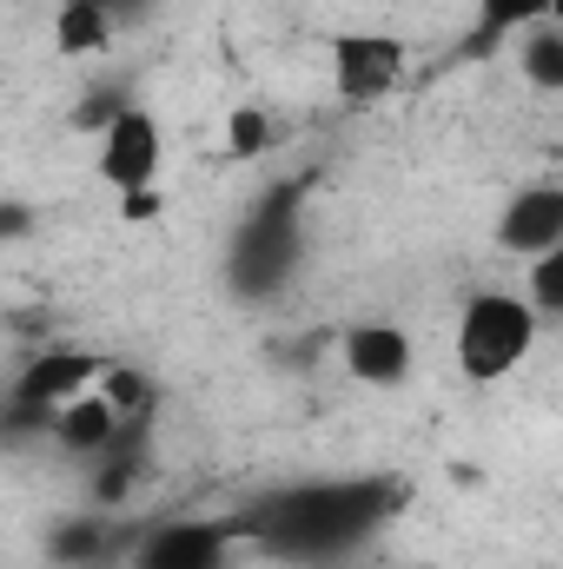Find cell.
I'll return each instance as SVG.
<instances>
[{
  "label": "cell",
  "instance_id": "obj_13",
  "mask_svg": "<svg viewBox=\"0 0 563 569\" xmlns=\"http://www.w3.org/2000/svg\"><path fill=\"white\" fill-rule=\"evenodd\" d=\"M524 73H531V87L563 93V33L557 27H537V33L524 40Z\"/></svg>",
  "mask_w": 563,
  "mask_h": 569
},
{
  "label": "cell",
  "instance_id": "obj_6",
  "mask_svg": "<svg viewBox=\"0 0 563 569\" xmlns=\"http://www.w3.org/2000/svg\"><path fill=\"white\" fill-rule=\"evenodd\" d=\"M100 358L87 351H40L20 378H13V405H40V411H67L73 398L100 391Z\"/></svg>",
  "mask_w": 563,
  "mask_h": 569
},
{
  "label": "cell",
  "instance_id": "obj_8",
  "mask_svg": "<svg viewBox=\"0 0 563 569\" xmlns=\"http://www.w3.org/2000/svg\"><path fill=\"white\" fill-rule=\"evenodd\" d=\"M497 246L517 259H544L563 246V186H531L504 206L497 219Z\"/></svg>",
  "mask_w": 563,
  "mask_h": 569
},
{
  "label": "cell",
  "instance_id": "obj_14",
  "mask_svg": "<svg viewBox=\"0 0 563 569\" xmlns=\"http://www.w3.org/2000/svg\"><path fill=\"white\" fill-rule=\"evenodd\" d=\"M273 146V113L266 107H239L233 120H226V152L233 159H259Z\"/></svg>",
  "mask_w": 563,
  "mask_h": 569
},
{
  "label": "cell",
  "instance_id": "obj_4",
  "mask_svg": "<svg viewBox=\"0 0 563 569\" xmlns=\"http://www.w3.org/2000/svg\"><path fill=\"white\" fill-rule=\"evenodd\" d=\"M405 80V40L392 33H338L332 40V87L345 107H372L385 93H398Z\"/></svg>",
  "mask_w": 563,
  "mask_h": 569
},
{
  "label": "cell",
  "instance_id": "obj_20",
  "mask_svg": "<svg viewBox=\"0 0 563 569\" xmlns=\"http://www.w3.org/2000/svg\"><path fill=\"white\" fill-rule=\"evenodd\" d=\"M100 7H113V13H120V7H127V0H100Z\"/></svg>",
  "mask_w": 563,
  "mask_h": 569
},
{
  "label": "cell",
  "instance_id": "obj_3",
  "mask_svg": "<svg viewBox=\"0 0 563 569\" xmlns=\"http://www.w3.org/2000/svg\"><path fill=\"white\" fill-rule=\"evenodd\" d=\"M298 206H305V186H279V192H266V206L239 226V239H233V284L239 291H279L285 272L298 266Z\"/></svg>",
  "mask_w": 563,
  "mask_h": 569
},
{
  "label": "cell",
  "instance_id": "obj_21",
  "mask_svg": "<svg viewBox=\"0 0 563 569\" xmlns=\"http://www.w3.org/2000/svg\"><path fill=\"white\" fill-rule=\"evenodd\" d=\"M551 13H557V20H563V0H551Z\"/></svg>",
  "mask_w": 563,
  "mask_h": 569
},
{
  "label": "cell",
  "instance_id": "obj_16",
  "mask_svg": "<svg viewBox=\"0 0 563 569\" xmlns=\"http://www.w3.org/2000/svg\"><path fill=\"white\" fill-rule=\"evenodd\" d=\"M477 13H484V33H511L524 20H544L551 0H477Z\"/></svg>",
  "mask_w": 563,
  "mask_h": 569
},
{
  "label": "cell",
  "instance_id": "obj_5",
  "mask_svg": "<svg viewBox=\"0 0 563 569\" xmlns=\"http://www.w3.org/2000/svg\"><path fill=\"white\" fill-rule=\"evenodd\" d=\"M159 159H166V140H159V120L127 107L107 133H100V179L113 192H146L159 186Z\"/></svg>",
  "mask_w": 563,
  "mask_h": 569
},
{
  "label": "cell",
  "instance_id": "obj_7",
  "mask_svg": "<svg viewBox=\"0 0 563 569\" xmlns=\"http://www.w3.org/2000/svg\"><path fill=\"white\" fill-rule=\"evenodd\" d=\"M233 537H239V523H199V517H186V523L152 530L140 543V557H134V569H226V543Z\"/></svg>",
  "mask_w": 563,
  "mask_h": 569
},
{
  "label": "cell",
  "instance_id": "obj_12",
  "mask_svg": "<svg viewBox=\"0 0 563 569\" xmlns=\"http://www.w3.org/2000/svg\"><path fill=\"white\" fill-rule=\"evenodd\" d=\"M100 398H107L127 425H140L146 411H152V385H146V371H134V365H107V371H100Z\"/></svg>",
  "mask_w": 563,
  "mask_h": 569
},
{
  "label": "cell",
  "instance_id": "obj_18",
  "mask_svg": "<svg viewBox=\"0 0 563 569\" xmlns=\"http://www.w3.org/2000/svg\"><path fill=\"white\" fill-rule=\"evenodd\" d=\"M0 239H27V206H20V199L0 206Z\"/></svg>",
  "mask_w": 563,
  "mask_h": 569
},
{
  "label": "cell",
  "instance_id": "obj_19",
  "mask_svg": "<svg viewBox=\"0 0 563 569\" xmlns=\"http://www.w3.org/2000/svg\"><path fill=\"white\" fill-rule=\"evenodd\" d=\"M159 212V186H146V192H127V219H152Z\"/></svg>",
  "mask_w": 563,
  "mask_h": 569
},
{
  "label": "cell",
  "instance_id": "obj_17",
  "mask_svg": "<svg viewBox=\"0 0 563 569\" xmlns=\"http://www.w3.org/2000/svg\"><path fill=\"white\" fill-rule=\"evenodd\" d=\"M531 305L537 311H563V246L531 259Z\"/></svg>",
  "mask_w": 563,
  "mask_h": 569
},
{
  "label": "cell",
  "instance_id": "obj_9",
  "mask_svg": "<svg viewBox=\"0 0 563 569\" xmlns=\"http://www.w3.org/2000/svg\"><path fill=\"white\" fill-rule=\"evenodd\" d=\"M345 371L358 385H405L412 371V338L398 325H352L345 331Z\"/></svg>",
  "mask_w": 563,
  "mask_h": 569
},
{
  "label": "cell",
  "instance_id": "obj_15",
  "mask_svg": "<svg viewBox=\"0 0 563 569\" xmlns=\"http://www.w3.org/2000/svg\"><path fill=\"white\" fill-rule=\"evenodd\" d=\"M100 550H107V523H67V530L53 537V563H67V569L93 563Z\"/></svg>",
  "mask_w": 563,
  "mask_h": 569
},
{
  "label": "cell",
  "instance_id": "obj_10",
  "mask_svg": "<svg viewBox=\"0 0 563 569\" xmlns=\"http://www.w3.org/2000/svg\"><path fill=\"white\" fill-rule=\"evenodd\" d=\"M120 437H127V418H120V411H113L100 391L73 398V405L53 418V443L80 450V457H107V450H120Z\"/></svg>",
  "mask_w": 563,
  "mask_h": 569
},
{
  "label": "cell",
  "instance_id": "obj_11",
  "mask_svg": "<svg viewBox=\"0 0 563 569\" xmlns=\"http://www.w3.org/2000/svg\"><path fill=\"white\" fill-rule=\"evenodd\" d=\"M107 40H113V7H100V0H60V13H53V47H60L67 60L107 53Z\"/></svg>",
  "mask_w": 563,
  "mask_h": 569
},
{
  "label": "cell",
  "instance_id": "obj_2",
  "mask_svg": "<svg viewBox=\"0 0 563 569\" xmlns=\"http://www.w3.org/2000/svg\"><path fill=\"white\" fill-rule=\"evenodd\" d=\"M537 345V305L511 298V291H477L457 318V371L471 385H497L511 378Z\"/></svg>",
  "mask_w": 563,
  "mask_h": 569
},
{
  "label": "cell",
  "instance_id": "obj_1",
  "mask_svg": "<svg viewBox=\"0 0 563 569\" xmlns=\"http://www.w3.org/2000/svg\"><path fill=\"white\" fill-rule=\"evenodd\" d=\"M385 510H392L385 483H305V490H279L259 510H246L239 530L266 543L273 557H338Z\"/></svg>",
  "mask_w": 563,
  "mask_h": 569
}]
</instances>
